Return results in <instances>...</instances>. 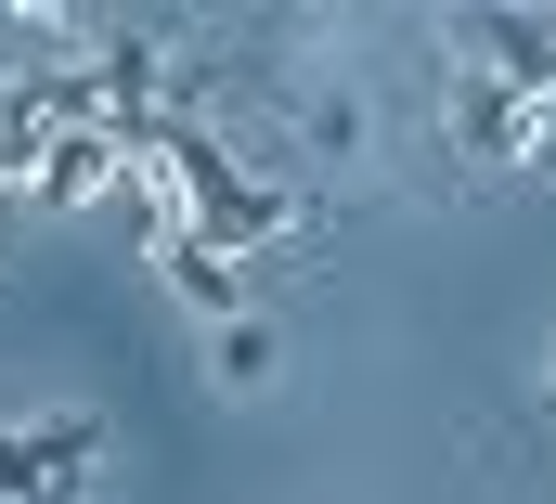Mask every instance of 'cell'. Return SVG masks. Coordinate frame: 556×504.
<instances>
[{
	"mask_svg": "<svg viewBox=\"0 0 556 504\" xmlns=\"http://www.w3.org/2000/svg\"><path fill=\"white\" fill-rule=\"evenodd\" d=\"M220 376H233V388L273 376V324H247V311H233V324H220Z\"/></svg>",
	"mask_w": 556,
	"mask_h": 504,
	"instance_id": "cell-1",
	"label": "cell"
},
{
	"mask_svg": "<svg viewBox=\"0 0 556 504\" xmlns=\"http://www.w3.org/2000/svg\"><path fill=\"white\" fill-rule=\"evenodd\" d=\"M544 401H556V363H544Z\"/></svg>",
	"mask_w": 556,
	"mask_h": 504,
	"instance_id": "cell-2",
	"label": "cell"
}]
</instances>
